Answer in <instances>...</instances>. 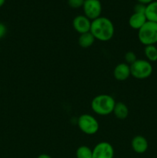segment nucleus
Returning a JSON list of instances; mask_svg holds the SVG:
<instances>
[{
    "label": "nucleus",
    "instance_id": "nucleus-12",
    "mask_svg": "<svg viewBox=\"0 0 157 158\" xmlns=\"http://www.w3.org/2000/svg\"><path fill=\"white\" fill-rule=\"evenodd\" d=\"M115 117L119 120H125L129 116V108L123 102H118L115 103V107H114L113 112Z\"/></svg>",
    "mask_w": 157,
    "mask_h": 158
},
{
    "label": "nucleus",
    "instance_id": "nucleus-14",
    "mask_svg": "<svg viewBox=\"0 0 157 158\" xmlns=\"http://www.w3.org/2000/svg\"><path fill=\"white\" fill-rule=\"evenodd\" d=\"M95 39L94 38L93 35H92L90 32H86V33L81 34L78 37V45L81 46L82 48H84V49H86V48H89L90 46H92L93 45L94 42H95Z\"/></svg>",
    "mask_w": 157,
    "mask_h": 158
},
{
    "label": "nucleus",
    "instance_id": "nucleus-7",
    "mask_svg": "<svg viewBox=\"0 0 157 158\" xmlns=\"http://www.w3.org/2000/svg\"><path fill=\"white\" fill-rule=\"evenodd\" d=\"M114 148L109 142L97 143L92 149V158H113Z\"/></svg>",
    "mask_w": 157,
    "mask_h": 158
},
{
    "label": "nucleus",
    "instance_id": "nucleus-4",
    "mask_svg": "<svg viewBox=\"0 0 157 158\" xmlns=\"http://www.w3.org/2000/svg\"><path fill=\"white\" fill-rule=\"evenodd\" d=\"M153 68L150 62L146 60H138L130 65L131 76L137 80H145L152 75Z\"/></svg>",
    "mask_w": 157,
    "mask_h": 158
},
{
    "label": "nucleus",
    "instance_id": "nucleus-1",
    "mask_svg": "<svg viewBox=\"0 0 157 158\" xmlns=\"http://www.w3.org/2000/svg\"><path fill=\"white\" fill-rule=\"evenodd\" d=\"M90 32L95 40L101 42H107L113 37L115 27L109 19L100 16L92 21Z\"/></svg>",
    "mask_w": 157,
    "mask_h": 158
},
{
    "label": "nucleus",
    "instance_id": "nucleus-8",
    "mask_svg": "<svg viewBox=\"0 0 157 158\" xmlns=\"http://www.w3.org/2000/svg\"><path fill=\"white\" fill-rule=\"evenodd\" d=\"M91 21L84 15H78L74 18L72 21V26L74 29L80 35L90 32Z\"/></svg>",
    "mask_w": 157,
    "mask_h": 158
},
{
    "label": "nucleus",
    "instance_id": "nucleus-11",
    "mask_svg": "<svg viewBox=\"0 0 157 158\" xmlns=\"http://www.w3.org/2000/svg\"><path fill=\"white\" fill-rule=\"evenodd\" d=\"M147 22L145 14L133 12L129 19V25L132 29L139 30Z\"/></svg>",
    "mask_w": 157,
    "mask_h": 158
},
{
    "label": "nucleus",
    "instance_id": "nucleus-23",
    "mask_svg": "<svg viewBox=\"0 0 157 158\" xmlns=\"http://www.w3.org/2000/svg\"><path fill=\"white\" fill-rule=\"evenodd\" d=\"M5 2H6V0H0V8L5 4Z\"/></svg>",
    "mask_w": 157,
    "mask_h": 158
},
{
    "label": "nucleus",
    "instance_id": "nucleus-5",
    "mask_svg": "<svg viewBox=\"0 0 157 158\" xmlns=\"http://www.w3.org/2000/svg\"><path fill=\"white\" fill-rule=\"evenodd\" d=\"M80 131L87 135H93L96 134L99 129L98 120L90 114H85L80 116L77 122Z\"/></svg>",
    "mask_w": 157,
    "mask_h": 158
},
{
    "label": "nucleus",
    "instance_id": "nucleus-3",
    "mask_svg": "<svg viewBox=\"0 0 157 158\" xmlns=\"http://www.w3.org/2000/svg\"><path fill=\"white\" fill-rule=\"evenodd\" d=\"M138 39L143 45L150 46L157 43V23L147 21L138 30Z\"/></svg>",
    "mask_w": 157,
    "mask_h": 158
},
{
    "label": "nucleus",
    "instance_id": "nucleus-24",
    "mask_svg": "<svg viewBox=\"0 0 157 158\" xmlns=\"http://www.w3.org/2000/svg\"><path fill=\"white\" fill-rule=\"evenodd\" d=\"M0 89H1V86H0Z\"/></svg>",
    "mask_w": 157,
    "mask_h": 158
},
{
    "label": "nucleus",
    "instance_id": "nucleus-17",
    "mask_svg": "<svg viewBox=\"0 0 157 158\" xmlns=\"http://www.w3.org/2000/svg\"><path fill=\"white\" fill-rule=\"evenodd\" d=\"M124 60L126 61V63H127V64H129L130 66L134 62L136 61L137 57L135 52H132V51H129V52H127L125 54Z\"/></svg>",
    "mask_w": 157,
    "mask_h": 158
},
{
    "label": "nucleus",
    "instance_id": "nucleus-6",
    "mask_svg": "<svg viewBox=\"0 0 157 158\" xmlns=\"http://www.w3.org/2000/svg\"><path fill=\"white\" fill-rule=\"evenodd\" d=\"M83 9L84 15L92 21L101 16L103 7L99 0H85Z\"/></svg>",
    "mask_w": 157,
    "mask_h": 158
},
{
    "label": "nucleus",
    "instance_id": "nucleus-13",
    "mask_svg": "<svg viewBox=\"0 0 157 158\" xmlns=\"http://www.w3.org/2000/svg\"><path fill=\"white\" fill-rule=\"evenodd\" d=\"M145 15L147 21L157 23V1L154 0L152 2L146 6Z\"/></svg>",
    "mask_w": 157,
    "mask_h": 158
},
{
    "label": "nucleus",
    "instance_id": "nucleus-18",
    "mask_svg": "<svg viewBox=\"0 0 157 158\" xmlns=\"http://www.w3.org/2000/svg\"><path fill=\"white\" fill-rule=\"evenodd\" d=\"M84 2L85 0H68V5L72 9H78L83 8Z\"/></svg>",
    "mask_w": 157,
    "mask_h": 158
},
{
    "label": "nucleus",
    "instance_id": "nucleus-22",
    "mask_svg": "<svg viewBox=\"0 0 157 158\" xmlns=\"http://www.w3.org/2000/svg\"><path fill=\"white\" fill-rule=\"evenodd\" d=\"M37 158H52V157L46 154H40V155H38V157Z\"/></svg>",
    "mask_w": 157,
    "mask_h": 158
},
{
    "label": "nucleus",
    "instance_id": "nucleus-19",
    "mask_svg": "<svg viewBox=\"0 0 157 158\" xmlns=\"http://www.w3.org/2000/svg\"><path fill=\"white\" fill-rule=\"evenodd\" d=\"M146 5L141 4V3H137L135 6H134V12L135 13H142L145 14L146 12Z\"/></svg>",
    "mask_w": 157,
    "mask_h": 158
},
{
    "label": "nucleus",
    "instance_id": "nucleus-10",
    "mask_svg": "<svg viewBox=\"0 0 157 158\" xmlns=\"http://www.w3.org/2000/svg\"><path fill=\"white\" fill-rule=\"evenodd\" d=\"M114 78L118 81H125L131 76L130 66L126 63H119L113 70Z\"/></svg>",
    "mask_w": 157,
    "mask_h": 158
},
{
    "label": "nucleus",
    "instance_id": "nucleus-15",
    "mask_svg": "<svg viewBox=\"0 0 157 158\" xmlns=\"http://www.w3.org/2000/svg\"><path fill=\"white\" fill-rule=\"evenodd\" d=\"M144 54L146 60L150 63H154V62L157 61V47L155 45L145 46Z\"/></svg>",
    "mask_w": 157,
    "mask_h": 158
},
{
    "label": "nucleus",
    "instance_id": "nucleus-20",
    "mask_svg": "<svg viewBox=\"0 0 157 158\" xmlns=\"http://www.w3.org/2000/svg\"><path fill=\"white\" fill-rule=\"evenodd\" d=\"M6 32H7V28L6 25L0 23V40L6 35Z\"/></svg>",
    "mask_w": 157,
    "mask_h": 158
},
{
    "label": "nucleus",
    "instance_id": "nucleus-16",
    "mask_svg": "<svg viewBox=\"0 0 157 158\" xmlns=\"http://www.w3.org/2000/svg\"><path fill=\"white\" fill-rule=\"evenodd\" d=\"M76 158H92V150L88 146H80L75 151Z\"/></svg>",
    "mask_w": 157,
    "mask_h": 158
},
{
    "label": "nucleus",
    "instance_id": "nucleus-25",
    "mask_svg": "<svg viewBox=\"0 0 157 158\" xmlns=\"http://www.w3.org/2000/svg\"><path fill=\"white\" fill-rule=\"evenodd\" d=\"M0 51H1V49H0Z\"/></svg>",
    "mask_w": 157,
    "mask_h": 158
},
{
    "label": "nucleus",
    "instance_id": "nucleus-21",
    "mask_svg": "<svg viewBox=\"0 0 157 158\" xmlns=\"http://www.w3.org/2000/svg\"><path fill=\"white\" fill-rule=\"evenodd\" d=\"M137 1H138L139 3H141V4L146 5V6H147V5H149V3L152 2L154 0H137Z\"/></svg>",
    "mask_w": 157,
    "mask_h": 158
},
{
    "label": "nucleus",
    "instance_id": "nucleus-9",
    "mask_svg": "<svg viewBox=\"0 0 157 158\" xmlns=\"http://www.w3.org/2000/svg\"><path fill=\"white\" fill-rule=\"evenodd\" d=\"M131 147L134 152L136 154H144L149 148V143L146 137L141 135H137L132 138L131 141Z\"/></svg>",
    "mask_w": 157,
    "mask_h": 158
},
{
    "label": "nucleus",
    "instance_id": "nucleus-2",
    "mask_svg": "<svg viewBox=\"0 0 157 158\" xmlns=\"http://www.w3.org/2000/svg\"><path fill=\"white\" fill-rule=\"evenodd\" d=\"M115 99L108 94H100L92 99L91 108L95 114L100 116H107L113 112Z\"/></svg>",
    "mask_w": 157,
    "mask_h": 158
}]
</instances>
